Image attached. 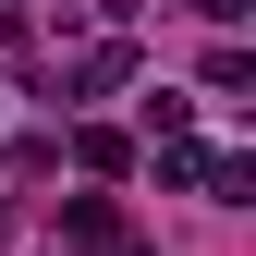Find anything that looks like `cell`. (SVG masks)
I'll return each mask as SVG.
<instances>
[{
  "mask_svg": "<svg viewBox=\"0 0 256 256\" xmlns=\"http://www.w3.org/2000/svg\"><path fill=\"white\" fill-rule=\"evenodd\" d=\"M122 74H134V49H122V37H98V49H86V61H74V98H110V86H122Z\"/></svg>",
  "mask_w": 256,
  "mask_h": 256,
  "instance_id": "cell-1",
  "label": "cell"
},
{
  "mask_svg": "<svg viewBox=\"0 0 256 256\" xmlns=\"http://www.w3.org/2000/svg\"><path fill=\"white\" fill-rule=\"evenodd\" d=\"M0 244H12V208H0Z\"/></svg>",
  "mask_w": 256,
  "mask_h": 256,
  "instance_id": "cell-3",
  "label": "cell"
},
{
  "mask_svg": "<svg viewBox=\"0 0 256 256\" xmlns=\"http://www.w3.org/2000/svg\"><path fill=\"white\" fill-rule=\"evenodd\" d=\"M183 12H196V24H232V12H244V0H183Z\"/></svg>",
  "mask_w": 256,
  "mask_h": 256,
  "instance_id": "cell-2",
  "label": "cell"
}]
</instances>
